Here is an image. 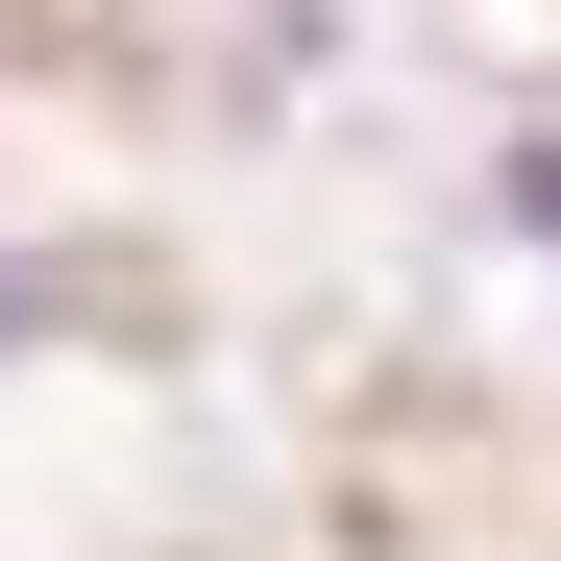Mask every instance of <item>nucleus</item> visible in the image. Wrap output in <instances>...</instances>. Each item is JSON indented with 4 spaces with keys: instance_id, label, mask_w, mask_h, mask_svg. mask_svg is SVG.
Segmentation results:
<instances>
[{
    "instance_id": "f257e3e1",
    "label": "nucleus",
    "mask_w": 561,
    "mask_h": 561,
    "mask_svg": "<svg viewBox=\"0 0 561 561\" xmlns=\"http://www.w3.org/2000/svg\"><path fill=\"white\" fill-rule=\"evenodd\" d=\"M513 196H537V220H561V147H537V171H513Z\"/></svg>"
},
{
    "instance_id": "f03ea898",
    "label": "nucleus",
    "mask_w": 561,
    "mask_h": 561,
    "mask_svg": "<svg viewBox=\"0 0 561 561\" xmlns=\"http://www.w3.org/2000/svg\"><path fill=\"white\" fill-rule=\"evenodd\" d=\"M0 342H25V268H0Z\"/></svg>"
}]
</instances>
